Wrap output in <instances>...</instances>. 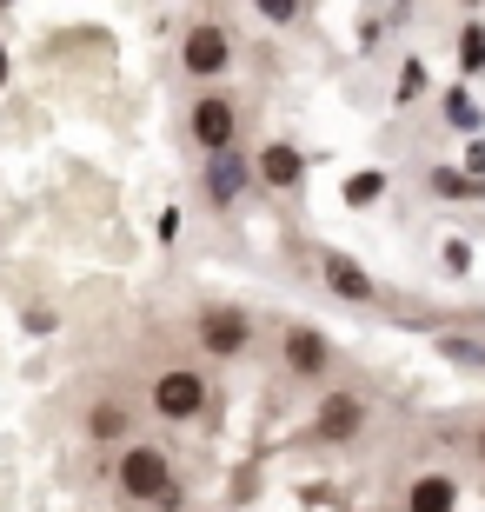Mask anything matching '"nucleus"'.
Wrapping results in <instances>:
<instances>
[{
	"instance_id": "obj_1",
	"label": "nucleus",
	"mask_w": 485,
	"mask_h": 512,
	"mask_svg": "<svg viewBox=\"0 0 485 512\" xmlns=\"http://www.w3.org/2000/svg\"><path fill=\"white\" fill-rule=\"evenodd\" d=\"M113 479H120V493H127V499L153 506V493L173 479V459L160 453V446H127V453H120V466H113Z\"/></svg>"
},
{
	"instance_id": "obj_2",
	"label": "nucleus",
	"mask_w": 485,
	"mask_h": 512,
	"mask_svg": "<svg viewBox=\"0 0 485 512\" xmlns=\"http://www.w3.org/2000/svg\"><path fill=\"white\" fill-rule=\"evenodd\" d=\"M187 127H193V140H200L206 153H226L233 140H240V107H233L226 94H200L193 114H187Z\"/></svg>"
},
{
	"instance_id": "obj_3",
	"label": "nucleus",
	"mask_w": 485,
	"mask_h": 512,
	"mask_svg": "<svg viewBox=\"0 0 485 512\" xmlns=\"http://www.w3.org/2000/svg\"><path fill=\"white\" fill-rule=\"evenodd\" d=\"M153 413L160 419H200L206 413V380L200 373H187V366H173V373H160L153 380Z\"/></svg>"
},
{
	"instance_id": "obj_4",
	"label": "nucleus",
	"mask_w": 485,
	"mask_h": 512,
	"mask_svg": "<svg viewBox=\"0 0 485 512\" xmlns=\"http://www.w3.org/2000/svg\"><path fill=\"white\" fill-rule=\"evenodd\" d=\"M200 346L220 353V360H240L246 346H253V320H246L240 306H206L200 313Z\"/></svg>"
},
{
	"instance_id": "obj_5",
	"label": "nucleus",
	"mask_w": 485,
	"mask_h": 512,
	"mask_svg": "<svg viewBox=\"0 0 485 512\" xmlns=\"http://www.w3.org/2000/svg\"><path fill=\"white\" fill-rule=\"evenodd\" d=\"M359 426H366V399L359 393H326L313 413V439L319 446H346V439H359Z\"/></svg>"
},
{
	"instance_id": "obj_6",
	"label": "nucleus",
	"mask_w": 485,
	"mask_h": 512,
	"mask_svg": "<svg viewBox=\"0 0 485 512\" xmlns=\"http://www.w3.org/2000/svg\"><path fill=\"white\" fill-rule=\"evenodd\" d=\"M180 60H187L193 80H220L226 60H233V40H226V27H193L187 47H180Z\"/></svg>"
},
{
	"instance_id": "obj_7",
	"label": "nucleus",
	"mask_w": 485,
	"mask_h": 512,
	"mask_svg": "<svg viewBox=\"0 0 485 512\" xmlns=\"http://www.w3.org/2000/svg\"><path fill=\"white\" fill-rule=\"evenodd\" d=\"M280 353H286V373H293V380H319V373L333 366V346L319 340L313 326H293L280 340Z\"/></svg>"
},
{
	"instance_id": "obj_8",
	"label": "nucleus",
	"mask_w": 485,
	"mask_h": 512,
	"mask_svg": "<svg viewBox=\"0 0 485 512\" xmlns=\"http://www.w3.org/2000/svg\"><path fill=\"white\" fill-rule=\"evenodd\" d=\"M326 286H333L339 300H353V306H373L379 300V286H373V273H359L346 253H326Z\"/></svg>"
},
{
	"instance_id": "obj_9",
	"label": "nucleus",
	"mask_w": 485,
	"mask_h": 512,
	"mask_svg": "<svg viewBox=\"0 0 485 512\" xmlns=\"http://www.w3.org/2000/svg\"><path fill=\"white\" fill-rule=\"evenodd\" d=\"M452 506H459V486L446 473H419L406 486V512H452Z\"/></svg>"
},
{
	"instance_id": "obj_10",
	"label": "nucleus",
	"mask_w": 485,
	"mask_h": 512,
	"mask_svg": "<svg viewBox=\"0 0 485 512\" xmlns=\"http://www.w3.org/2000/svg\"><path fill=\"white\" fill-rule=\"evenodd\" d=\"M127 426H133L127 399H100L94 413H87V433H94V439H127Z\"/></svg>"
},
{
	"instance_id": "obj_11",
	"label": "nucleus",
	"mask_w": 485,
	"mask_h": 512,
	"mask_svg": "<svg viewBox=\"0 0 485 512\" xmlns=\"http://www.w3.org/2000/svg\"><path fill=\"white\" fill-rule=\"evenodd\" d=\"M260 180L266 187H299V153L286 147V140H273V147L260 153Z\"/></svg>"
},
{
	"instance_id": "obj_12",
	"label": "nucleus",
	"mask_w": 485,
	"mask_h": 512,
	"mask_svg": "<svg viewBox=\"0 0 485 512\" xmlns=\"http://www.w3.org/2000/svg\"><path fill=\"white\" fill-rule=\"evenodd\" d=\"M432 193H439V200H479V180H466V173L439 167V173H432Z\"/></svg>"
},
{
	"instance_id": "obj_13",
	"label": "nucleus",
	"mask_w": 485,
	"mask_h": 512,
	"mask_svg": "<svg viewBox=\"0 0 485 512\" xmlns=\"http://www.w3.org/2000/svg\"><path fill=\"white\" fill-rule=\"evenodd\" d=\"M379 193H386V173H353V180H346V200H353V207H373Z\"/></svg>"
},
{
	"instance_id": "obj_14",
	"label": "nucleus",
	"mask_w": 485,
	"mask_h": 512,
	"mask_svg": "<svg viewBox=\"0 0 485 512\" xmlns=\"http://www.w3.org/2000/svg\"><path fill=\"white\" fill-rule=\"evenodd\" d=\"M419 94H426V67L406 60V74H399V100H419Z\"/></svg>"
},
{
	"instance_id": "obj_15",
	"label": "nucleus",
	"mask_w": 485,
	"mask_h": 512,
	"mask_svg": "<svg viewBox=\"0 0 485 512\" xmlns=\"http://www.w3.org/2000/svg\"><path fill=\"white\" fill-rule=\"evenodd\" d=\"M459 54H466V67H485V27H466V40H459Z\"/></svg>"
},
{
	"instance_id": "obj_16",
	"label": "nucleus",
	"mask_w": 485,
	"mask_h": 512,
	"mask_svg": "<svg viewBox=\"0 0 485 512\" xmlns=\"http://www.w3.org/2000/svg\"><path fill=\"white\" fill-rule=\"evenodd\" d=\"M260 7H266L273 20H286V14H293V0H260Z\"/></svg>"
},
{
	"instance_id": "obj_17",
	"label": "nucleus",
	"mask_w": 485,
	"mask_h": 512,
	"mask_svg": "<svg viewBox=\"0 0 485 512\" xmlns=\"http://www.w3.org/2000/svg\"><path fill=\"white\" fill-rule=\"evenodd\" d=\"M472 459H479V466H485V426H479V433H472Z\"/></svg>"
}]
</instances>
